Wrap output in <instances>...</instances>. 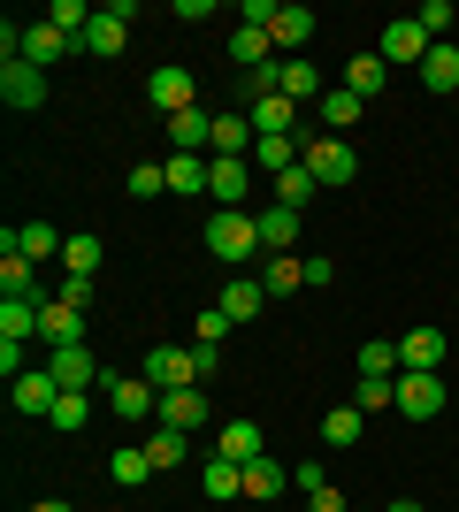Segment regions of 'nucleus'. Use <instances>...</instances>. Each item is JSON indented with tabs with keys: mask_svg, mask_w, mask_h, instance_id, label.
Wrapping results in <instances>:
<instances>
[{
	"mask_svg": "<svg viewBox=\"0 0 459 512\" xmlns=\"http://www.w3.org/2000/svg\"><path fill=\"white\" fill-rule=\"evenodd\" d=\"M207 253H215L222 268L261 260V222H253L245 207H215V214H207Z\"/></svg>",
	"mask_w": 459,
	"mask_h": 512,
	"instance_id": "1",
	"label": "nucleus"
},
{
	"mask_svg": "<svg viewBox=\"0 0 459 512\" xmlns=\"http://www.w3.org/2000/svg\"><path fill=\"white\" fill-rule=\"evenodd\" d=\"M306 169H314V184H352V176H360V153L314 123V130H306Z\"/></svg>",
	"mask_w": 459,
	"mask_h": 512,
	"instance_id": "2",
	"label": "nucleus"
},
{
	"mask_svg": "<svg viewBox=\"0 0 459 512\" xmlns=\"http://www.w3.org/2000/svg\"><path fill=\"white\" fill-rule=\"evenodd\" d=\"M100 390H108L115 421H146V413H161V390H153L146 375H100Z\"/></svg>",
	"mask_w": 459,
	"mask_h": 512,
	"instance_id": "3",
	"label": "nucleus"
},
{
	"mask_svg": "<svg viewBox=\"0 0 459 512\" xmlns=\"http://www.w3.org/2000/svg\"><path fill=\"white\" fill-rule=\"evenodd\" d=\"M146 100L161 107V115H184V107H199V77H192L184 62H161V69L146 77Z\"/></svg>",
	"mask_w": 459,
	"mask_h": 512,
	"instance_id": "4",
	"label": "nucleus"
},
{
	"mask_svg": "<svg viewBox=\"0 0 459 512\" xmlns=\"http://www.w3.org/2000/svg\"><path fill=\"white\" fill-rule=\"evenodd\" d=\"M245 123H253V138H299V107L284 92H245Z\"/></svg>",
	"mask_w": 459,
	"mask_h": 512,
	"instance_id": "5",
	"label": "nucleus"
},
{
	"mask_svg": "<svg viewBox=\"0 0 459 512\" xmlns=\"http://www.w3.org/2000/svg\"><path fill=\"white\" fill-rule=\"evenodd\" d=\"M398 413H406V421H437L444 413V375L406 367V375H398Z\"/></svg>",
	"mask_w": 459,
	"mask_h": 512,
	"instance_id": "6",
	"label": "nucleus"
},
{
	"mask_svg": "<svg viewBox=\"0 0 459 512\" xmlns=\"http://www.w3.org/2000/svg\"><path fill=\"white\" fill-rule=\"evenodd\" d=\"M429 46H437V39H429L414 16L383 23V62H391V69H421V62H429Z\"/></svg>",
	"mask_w": 459,
	"mask_h": 512,
	"instance_id": "7",
	"label": "nucleus"
},
{
	"mask_svg": "<svg viewBox=\"0 0 459 512\" xmlns=\"http://www.w3.org/2000/svg\"><path fill=\"white\" fill-rule=\"evenodd\" d=\"M62 245L69 237L54 230V222H23V230L8 222V230H0V253H23V260H62Z\"/></svg>",
	"mask_w": 459,
	"mask_h": 512,
	"instance_id": "8",
	"label": "nucleus"
},
{
	"mask_svg": "<svg viewBox=\"0 0 459 512\" xmlns=\"http://www.w3.org/2000/svg\"><path fill=\"white\" fill-rule=\"evenodd\" d=\"M46 375L62 390H100V360H92L85 344H62V352H46Z\"/></svg>",
	"mask_w": 459,
	"mask_h": 512,
	"instance_id": "9",
	"label": "nucleus"
},
{
	"mask_svg": "<svg viewBox=\"0 0 459 512\" xmlns=\"http://www.w3.org/2000/svg\"><path fill=\"white\" fill-rule=\"evenodd\" d=\"M146 383H153V390H192V383H199L192 352H176V344H153V352H146Z\"/></svg>",
	"mask_w": 459,
	"mask_h": 512,
	"instance_id": "10",
	"label": "nucleus"
},
{
	"mask_svg": "<svg viewBox=\"0 0 459 512\" xmlns=\"http://www.w3.org/2000/svg\"><path fill=\"white\" fill-rule=\"evenodd\" d=\"M153 421L161 428H184V436H199V428H207V390H161V413H153Z\"/></svg>",
	"mask_w": 459,
	"mask_h": 512,
	"instance_id": "11",
	"label": "nucleus"
},
{
	"mask_svg": "<svg viewBox=\"0 0 459 512\" xmlns=\"http://www.w3.org/2000/svg\"><path fill=\"white\" fill-rule=\"evenodd\" d=\"M123 39H131V0H115V8H100V16H92L85 54H100V62H108V54H123Z\"/></svg>",
	"mask_w": 459,
	"mask_h": 512,
	"instance_id": "12",
	"label": "nucleus"
},
{
	"mask_svg": "<svg viewBox=\"0 0 459 512\" xmlns=\"http://www.w3.org/2000/svg\"><path fill=\"white\" fill-rule=\"evenodd\" d=\"M215 459H230V467H253V459H261V421H222L215 428Z\"/></svg>",
	"mask_w": 459,
	"mask_h": 512,
	"instance_id": "13",
	"label": "nucleus"
},
{
	"mask_svg": "<svg viewBox=\"0 0 459 512\" xmlns=\"http://www.w3.org/2000/svg\"><path fill=\"white\" fill-rule=\"evenodd\" d=\"M207 199L245 207V199H253V161H207Z\"/></svg>",
	"mask_w": 459,
	"mask_h": 512,
	"instance_id": "14",
	"label": "nucleus"
},
{
	"mask_svg": "<svg viewBox=\"0 0 459 512\" xmlns=\"http://www.w3.org/2000/svg\"><path fill=\"white\" fill-rule=\"evenodd\" d=\"M421 367V375H444V329H406L398 337V375Z\"/></svg>",
	"mask_w": 459,
	"mask_h": 512,
	"instance_id": "15",
	"label": "nucleus"
},
{
	"mask_svg": "<svg viewBox=\"0 0 459 512\" xmlns=\"http://www.w3.org/2000/svg\"><path fill=\"white\" fill-rule=\"evenodd\" d=\"M276 92H284V100L291 107H306V100H314V107H322V69H314V62H299V54H291V62H276Z\"/></svg>",
	"mask_w": 459,
	"mask_h": 512,
	"instance_id": "16",
	"label": "nucleus"
},
{
	"mask_svg": "<svg viewBox=\"0 0 459 512\" xmlns=\"http://www.w3.org/2000/svg\"><path fill=\"white\" fill-rule=\"evenodd\" d=\"M39 337L54 344V352H62V344H85V314H77L69 299H46L39 306Z\"/></svg>",
	"mask_w": 459,
	"mask_h": 512,
	"instance_id": "17",
	"label": "nucleus"
},
{
	"mask_svg": "<svg viewBox=\"0 0 459 512\" xmlns=\"http://www.w3.org/2000/svg\"><path fill=\"white\" fill-rule=\"evenodd\" d=\"M230 62H238L245 77H253V69H268V62H276V39H268L261 23H238V31H230Z\"/></svg>",
	"mask_w": 459,
	"mask_h": 512,
	"instance_id": "18",
	"label": "nucleus"
},
{
	"mask_svg": "<svg viewBox=\"0 0 459 512\" xmlns=\"http://www.w3.org/2000/svg\"><path fill=\"white\" fill-rule=\"evenodd\" d=\"M0 100H8V107H39L46 100V69L8 62V69H0Z\"/></svg>",
	"mask_w": 459,
	"mask_h": 512,
	"instance_id": "19",
	"label": "nucleus"
},
{
	"mask_svg": "<svg viewBox=\"0 0 459 512\" xmlns=\"http://www.w3.org/2000/svg\"><path fill=\"white\" fill-rule=\"evenodd\" d=\"M215 161H253V123H245V107L215 115Z\"/></svg>",
	"mask_w": 459,
	"mask_h": 512,
	"instance_id": "20",
	"label": "nucleus"
},
{
	"mask_svg": "<svg viewBox=\"0 0 459 512\" xmlns=\"http://www.w3.org/2000/svg\"><path fill=\"white\" fill-rule=\"evenodd\" d=\"M222 314H230V321H261V306H268V291H261V276H230V283H222Z\"/></svg>",
	"mask_w": 459,
	"mask_h": 512,
	"instance_id": "21",
	"label": "nucleus"
},
{
	"mask_svg": "<svg viewBox=\"0 0 459 512\" xmlns=\"http://www.w3.org/2000/svg\"><path fill=\"white\" fill-rule=\"evenodd\" d=\"M261 291H268V299L306 291V260H299V253H268V260H261Z\"/></svg>",
	"mask_w": 459,
	"mask_h": 512,
	"instance_id": "22",
	"label": "nucleus"
},
{
	"mask_svg": "<svg viewBox=\"0 0 459 512\" xmlns=\"http://www.w3.org/2000/svg\"><path fill=\"white\" fill-rule=\"evenodd\" d=\"M8 390H16V413H39V421H46V413H54V398H62V383H54L46 367H31V375H16V383H8Z\"/></svg>",
	"mask_w": 459,
	"mask_h": 512,
	"instance_id": "23",
	"label": "nucleus"
},
{
	"mask_svg": "<svg viewBox=\"0 0 459 512\" xmlns=\"http://www.w3.org/2000/svg\"><path fill=\"white\" fill-rule=\"evenodd\" d=\"M62 54H77V46H69L54 23H23V62H31V69H54Z\"/></svg>",
	"mask_w": 459,
	"mask_h": 512,
	"instance_id": "24",
	"label": "nucleus"
},
{
	"mask_svg": "<svg viewBox=\"0 0 459 512\" xmlns=\"http://www.w3.org/2000/svg\"><path fill=\"white\" fill-rule=\"evenodd\" d=\"M169 146H176V153L215 146V115H207V107H184V115H169Z\"/></svg>",
	"mask_w": 459,
	"mask_h": 512,
	"instance_id": "25",
	"label": "nucleus"
},
{
	"mask_svg": "<svg viewBox=\"0 0 459 512\" xmlns=\"http://www.w3.org/2000/svg\"><path fill=\"white\" fill-rule=\"evenodd\" d=\"M253 222H261V253H291L299 245V207H261Z\"/></svg>",
	"mask_w": 459,
	"mask_h": 512,
	"instance_id": "26",
	"label": "nucleus"
},
{
	"mask_svg": "<svg viewBox=\"0 0 459 512\" xmlns=\"http://www.w3.org/2000/svg\"><path fill=\"white\" fill-rule=\"evenodd\" d=\"M383 77H391V62H383V54H352V62H345V92H352V100H375V92H383Z\"/></svg>",
	"mask_w": 459,
	"mask_h": 512,
	"instance_id": "27",
	"label": "nucleus"
},
{
	"mask_svg": "<svg viewBox=\"0 0 459 512\" xmlns=\"http://www.w3.org/2000/svg\"><path fill=\"white\" fill-rule=\"evenodd\" d=\"M291 490V467H276V459H253V467H245V497H253V505H268V497H284Z\"/></svg>",
	"mask_w": 459,
	"mask_h": 512,
	"instance_id": "28",
	"label": "nucleus"
},
{
	"mask_svg": "<svg viewBox=\"0 0 459 512\" xmlns=\"http://www.w3.org/2000/svg\"><path fill=\"white\" fill-rule=\"evenodd\" d=\"M314 31H322V23H314V8H299V0H291V8H276V31H268V39H276V46H291V54H299V46L314 39Z\"/></svg>",
	"mask_w": 459,
	"mask_h": 512,
	"instance_id": "29",
	"label": "nucleus"
},
{
	"mask_svg": "<svg viewBox=\"0 0 459 512\" xmlns=\"http://www.w3.org/2000/svg\"><path fill=\"white\" fill-rule=\"evenodd\" d=\"M360 107H368V100H352L345 85H329L322 92V130H329V138H345V130L360 123Z\"/></svg>",
	"mask_w": 459,
	"mask_h": 512,
	"instance_id": "30",
	"label": "nucleus"
},
{
	"mask_svg": "<svg viewBox=\"0 0 459 512\" xmlns=\"http://www.w3.org/2000/svg\"><path fill=\"white\" fill-rule=\"evenodd\" d=\"M421 85H429V92H459V46H452V39L429 46V62H421Z\"/></svg>",
	"mask_w": 459,
	"mask_h": 512,
	"instance_id": "31",
	"label": "nucleus"
},
{
	"mask_svg": "<svg viewBox=\"0 0 459 512\" xmlns=\"http://www.w3.org/2000/svg\"><path fill=\"white\" fill-rule=\"evenodd\" d=\"M92 16H100V8H85V0H54V8H46V23H54V31H62L69 46H85Z\"/></svg>",
	"mask_w": 459,
	"mask_h": 512,
	"instance_id": "32",
	"label": "nucleus"
},
{
	"mask_svg": "<svg viewBox=\"0 0 459 512\" xmlns=\"http://www.w3.org/2000/svg\"><path fill=\"white\" fill-rule=\"evenodd\" d=\"M0 337L8 344L39 337V299H0Z\"/></svg>",
	"mask_w": 459,
	"mask_h": 512,
	"instance_id": "33",
	"label": "nucleus"
},
{
	"mask_svg": "<svg viewBox=\"0 0 459 512\" xmlns=\"http://www.w3.org/2000/svg\"><path fill=\"white\" fill-rule=\"evenodd\" d=\"M169 192L176 199H199V192H207V161H199V153H169Z\"/></svg>",
	"mask_w": 459,
	"mask_h": 512,
	"instance_id": "34",
	"label": "nucleus"
},
{
	"mask_svg": "<svg viewBox=\"0 0 459 512\" xmlns=\"http://www.w3.org/2000/svg\"><path fill=\"white\" fill-rule=\"evenodd\" d=\"M85 421H92V398H85V390H62L54 413H46V428H62V436H85Z\"/></svg>",
	"mask_w": 459,
	"mask_h": 512,
	"instance_id": "35",
	"label": "nucleus"
},
{
	"mask_svg": "<svg viewBox=\"0 0 459 512\" xmlns=\"http://www.w3.org/2000/svg\"><path fill=\"white\" fill-rule=\"evenodd\" d=\"M268 184H276V207H299V214H306V199L322 192V184H314V169H306V161H299V169H284V176H268Z\"/></svg>",
	"mask_w": 459,
	"mask_h": 512,
	"instance_id": "36",
	"label": "nucleus"
},
{
	"mask_svg": "<svg viewBox=\"0 0 459 512\" xmlns=\"http://www.w3.org/2000/svg\"><path fill=\"white\" fill-rule=\"evenodd\" d=\"M360 428H368V413H360V406H329V413H322V436H329L337 451L360 444Z\"/></svg>",
	"mask_w": 459,
	"mask_h": 512,
	"instance_id": "37",
	"label": "nucleus"
},
{
	"mask_svg": "<svg viewBox=\"0 0 459 512\" xmlns=\"http://www.w3.org/2000/svg\"><path fill=\"white\" fill-rule=\"evenodd\" d=\"M146 451H153V467H184V459H192V436H184V428H153Z\"/></svg>",
	"mask_w": 459,
	"mask_h": 512,
	"instance_id": "38",
	"label": "nucleus"
},
{
	"mask_svg": "<svg viewBox=\"0 0 459 512\" xmlns=\"http://www.w3.org/2000/svg\"><path fill=\"white\" fill-rule=\"evenodd\" d=\"M108 474L123 482V490H138V482H146V474H161V467H153V451L138 444V451H115V459H108Z\"/></svg>",
	"mask_w": 459,
	"mask_h": 512,
	"instance_id": "39",
	"label": "nucleus"
},
{
	"mask_svg": "<svg viewBox=\"0 0 459 512\" xmlns=\"http://www.w3.org/2000/svg\"><path fill=\"white\" fill-rule=\"evenodd\" d=\"M62 268H69V276H92V268H100V237L77 230V237L62 245Z\"/></svg>",
	"mask_w": 459,
	"mask_h": 512,
	"instance_id": "40",
	"label": "nucleus"
},
{
	"mask_svg": "<svg viewBox=\"0 0 459 512\" xmlns=\"http://www.w3.org/2000/svg\"><path fill=\"white\" fill-rule=\"evenodd\" d=\"M207 497H245V467H230V459H207Z\"/></svg>",
	"mask_w": 459,
	"mask_h": 512,
	"instance_id": "41",
	"label": "nucleus"
},
{
	"mask_svg": "<svg viewBox=\"0 0 459 512\" xmlns=\"http://www.w3.org/2000/svg\"><path fill=\"white\" fill-rule=\"evenodd\" d=\"M360 375H375V383H398V344H360Z\"/></svg>",
	"mask_w": 459,
	"mask_h": 512,
	"instance_id": "42",
	"label": "nucleus"
},
{
	"mask_svg": "<svg viewBox=\"0 0 459 512\" xmlns=\"http://www.w3.org/2000/svg\"><path fill=\"white\" fill-rule=\"evenodd\" d=\"M352 406H360V413H383V406H398V383H375V375H360V383H352Z\"/></svg>",
	"mask_w": 459,
	"mask_h": 512,
	"instance_id": "43",
	"label": "nucleus"
},
{
	"mask_svg": "<svg viewBox=\"0 0 459 512\" xmlns=\"http://www.w3.org/2000/svg\"><path fill=\"white\" fill-rule=\"evenodd\" d=\"M169 192V161H138L131 169V199H161Z\"/></svg>",
	"mask_w": 459,
	"mask_h": 512,
	"instance_id": "44",
	"label": "nucleus"
},
{
	"mask_svg": "<svg viewBox=\"0 0 459 512\" xmlns=\"http://www.w3.org/2000/svg\"><path fill=\"white\" fill-rule=\"evenodd\" d=\"M414 23H421V31H429V39L444 46V31H452V0H421V8H414Z\"/></svg>",
	"mask_w": 459,
	"mask_h": 512,
	"instance_id": "45",
	"label": "nucleus"
},
{
	"mask_svg": "<svg viewBox=\"0 0 459 512\" xmlns=\"http://www.w3.org/2000/svg\"><path fill=\"white\" fill-rule=\"evenodd\" d=\"M230 329H238V321L222 314V306H207V314H199V344H222V337H230Z\"/></svg>",
	"mask_w": 459,
	"mask_h": 512,
	"instance_id": "46",
	"label": "nucleus"
},
{
	"mask_svg": "<svg viewBox=\"0 0 459 512\" xmlns=\"http://www.w3.org/2000/svg\"><path fill=\"white\" fill-rule=\"evenodd\" d=\"M54 299H69L77 314H85V306H92V276H62V291H54Z\"/></svg>",
	"mask_w": 459,
	"mask_h": 512,
	"instance_id": "47",
	"label": "nucleus"
},
{
	"mask_svg": "<svg viewBox=\"0 0 459 512\" xmlns=\"http://www.w3.org/2000/svg\"><path fill=\"white\" fill-rule=\"evenodd\" d=\"M0 375H8V383H16V375H31V367H23V344H8V337H0Z\"/></svg>",
	"mask_w": 459,
	"mask_h": 512,
	"instance_id": "48",
	"label": "nucleus"
},
{
	"mask_svg": "<svg viewBox=\"0 0 459 512\" xmlns=\"http://www.w3.org/2000/svg\"><path fill=\"white\" fill-rule=\"evenodd\" d=\"M192 367H199V383H215V367H222V352H215V344H192Z\"/></svg>",
	"mask_w": 459,
	"mask_h": 512,
	"instance_id": "49",
	"label": "nucleus"
},
{
	"mask_svg": "<svg viewBox=\"0 0 459 512\" xmlns=\"http://www.w3.org/2000/svg\"><path fill=\"white\" fill-rule=\"evenodd\" d=\"M329 283H337V268H329V260L314 253V260H306V291H329Z\"/></svg>",
	"mask_w": 459,
	"mask_h": 512,
	"instance_id": "50",
	"label": "nucleus"
},
{
	"mask_svg": "<svg viewBox=\"0 0 459 512\" xmlns=\"http://www.w3.org/2000/svg\"><path fill=\"white\" fill-rule=\"evenodd\" d=\"M306 512H345V490H337V482H329V490H314V497H306Z\"/></svg>",
	"mask_w": 459,
	"mask_h": 512,
	"instance_id": "51",
	"label": "nucleus"
},
{
	"mask_svg": "<svg viewBox=\"0 0 459 512\" xmlns=\"http://www.w3.org/2000/svg\"><path fill=\"white\" fill-rule=\"evenodd\" d=\"M31 512H77V505H69V497H39Z\"/></svg>",
	"mask_w": 459,
	"mask_h": 512,
	"instance_id": "52",
	"label": "nucleus"
},
{
	"mask_svg": "<svg viewBox=\"0 0 459 512\" xmlns=\"http://www.w3.org/2000/svg\"><path fill=\"white\" fill-rule=\"evenodd\" d=\"M391 512H421V505H414V497H398V505H391Z\"/></svg>",
	"mask_w": 459,
	"mask_h": 512,
	"instance_id": "53",
	"label": "nucleus"
}]
</instances>
